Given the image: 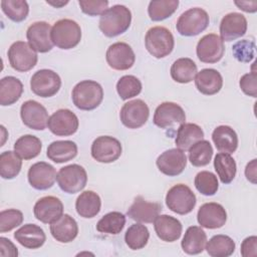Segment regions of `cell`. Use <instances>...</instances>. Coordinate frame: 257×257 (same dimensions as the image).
<instances>
[{
    "label": "cell",
    "mask_w": 257,
    "mask_h": 257,
    "mask_svg": "<svg viewBox=\"0 0 257 257\" xmlns=\"http://www.w3.org/2000/svg\"><path fill=\"white\" fill-rule=\"evenodd\" d=\"M132 13L124 5H113L100 16L99 29L107 37H115L124 33L131 26Z\"/></svg>",
    "instance_id": "1"
},
{
    "label": "cell",
    "mask_w": 257,
    "mask_h": 257,
    "mask_svg": "<svg viewBox=\"0 0 257 257\" xmlns=\"http://www.w3.org/2000/svg\"><path fill=\"white\" fill-rule=\"evenodd\" d=\"M71 97L73 104L81 110H92L96 108L103 99V89L94 80H82L75 84Z\"/></svg>",
    "instance_id": "2"
},
{
    "label": "cell",
    "mask_w": 257,
    "mask_h": 257,
    "mask_svg": "<svg viewBox=\"0 0 257 257\" xmlns=\"http://www.w3.org/2000/svg\"><path fill=\"white\" fill-rule=\"evenodd\" d=\"M80 26L72 19H60L51 28V40L60 49H71L80 42Z\"/></svg>",
    "instance_id": "3"
},
{
    "label": "cell",
    "mask_w": 257,
    "mask_h": 257,
    "mask_svg": "<svg viewBox=\"0 0 257 257\" xmlns=\"http://www.w3.org/2000/svg\"><path fill=\"white\" fill-rule=\"evenodd\" d=\"M145 45L151 55L156 58H164L173 51L175 40L168 28L154 26L146 33Z\"/></svg>",
    "instance_id": "4"
},
{
    "label": "cell",
    "mask_w": 257,
    "mask_h": 257,
    "mask_svg": "<svg viewBox=\"0 0 257 257\" xmlns=\"http://www.w3.org/2000/svg\"><path fill=\"white\" fill-rule=\"evenodd\" d=\"M210 18L208 13L199 7L186 10L179 17L176 28L183 36H196L203 32L209 25Z\"/></svg>",
    "instance_id": "5"
},
{
    "label": "cell",
    "mask_w": 257,
    "mask_h": 257,
    "mask_svg": "<svg viewBox=\"0 0 257 257\" xmlns=\"http://www.w3.org/2000/svg\"><path fill=\"white\" fill-rule=\"evenodd\" d=\"M197 203L193 191L184 184L173 186L166 195V205L174 213L187 215L191 213Z\"/></svg>",
    "instance_id": "6"
},
{
    "label": "cell",
    "mask_w": 257,
    "mask_h": 257,
    "mask_svg": "<svg viewBox=\"0 0 257 257\" xmlns=\"http://www.w3.org/2000/svg\"><path fill=\"white\" fill-rule=\"evenodd\" d=\"M59 188L67 194H75L84 189L87 183V174L83 167L71 164L61 168L56 176Z\"/></svg>",
    "instance_id": "7"
},
{
    "label": "cell",
    "mask_w": 257,
    "mask_h": 257,
    "mask_svg": "<svg viewBox=\"0 0 257 257\" xmlns=\"http://www.w3.org/2000/svg\"><path fill=\"white\" fill-rule=\"evenodd\" d=\"M8 59L11 67L19 72L32 69L38 60L37 52L24 41H16L8 49Z\"/></svg>",
    "instance_id": "8"
},
{
    "label": "cell",
    "mask_w": 257,
    "mask_h": 257,
    "mask_svg": "<svg viewBox=\"0 0 257 257\" xmlns=\"http://www.w3.org/2000/svg\"><path fill=\"white\" fill-rule=\"evenodd\" d=\"M61 86L60 76L51 69L37 70L30 79L32 92L40 97L55 95Z\"/></svg>",
    "instance_id": "9"
},
{
    "label": "cell",
    "mask_w": 257,
    "mask_h": 257,
    "mask_svg": "<svg viewBox=\"0 0 257 257\" xmlns=\"http://www.w3.org/2000/svg\"><path fill=\"white\" fill-rule=\"evenodd\" d=\"M120 142L110 136H100L91 145V157L98 163H112L121 155Z\"/></svg>",
    "instance_id": "10"
},
{
    "label": "cell",
    "mask_w": 257,
    "mask_h": 257,
    "mask_svg": "<svg viewBox=\"0 0 257 257\" xmlns=\"http://www.w3.org/2000/svg\"><path fill=\"white\" fill-rule=\"evenodd\" d=\"M149 115V106L142 99H134L125 102L119 112V118L122 124L133 130L143 126L147 122Z\"/></svg>",
    "instance_id": "11"
},
{
    "label": "cell",
    "mask_w": 257,
    "mask_h": 257,
    "mask_svg": "<svg viewBox=\"0 0 257 257\" xmlns=\"http://www.w3.org/2000/svg\"><path fill=\"white\" fill-rule=\"evenodd\" d=\"M225 46L221 37L215 33L204 35L198 42L196 53L200 61L204 63H216L224 55Z\"/></svg>",
    "instance_id": "12"
},
{
    "label": "cell",
    "mask_w": 257,
    "mask_h": 257,
    "mask_svg": "<svg viewBox=\"0 0 257 257\" xmlns=\"http://www.w3.org/2000/svg\"><path fill=\"white\" fill-rule=\"evenodd\" d=\"M79 121L74 112L67 108H60L53 112L48 119L49 131L58 137H68L78 130Z\"/></svg>",
    "instance_id": "13"
},
{
    "label": "cell",
    "mask_w": 257,
    "mask_h": 257,
    "mask_svg": "<svg viewBox=\"0 0 257 257\" xmlns=\"http://www.w3.org/2000/svg\"><path fill=\"white\" fill-rule=\"evenodd\" d=\"M20 116L27 127L35 131L45 130L49 119L46 108L33 99L26 100L21 104Z\"/></svg>",
    "instance_id": "14"
},
{
    "label": "cell",
    "mask_w": 257,
    "mask_h": 257,
    "mask_svg": "<svg viewBox=\"0 0 257 257\" xmlns=\"http://www.w3.org/2000/svg\"><path fill=\"white\" fill-rule=\"evenodd\" d=\"M154 123L161 128H169L186 121V114L182 106L176 102L166 101L158 105L155 110Z\"/></svg>",
    "instance_id": "15"
},
{
    "label": "cell",
    "mask_w": 257,
    "mask_h": 257,
    "mask_svg": "<svg viewBox=\"0 0 257 257\" xmlns=\"http://www.w3.org/2000/svg\"><path fill=\"white\" fill-rule=\"evenodd\" d=\"M108 66L114 70H127L136 61L133 48L125 42H115L109 45L105 53Z\"/></svg>",
    "instance_id": "16"
},
{
    "label": "cell",
    "mask_w": 257,
    "mask_h": 257,
    "mask_svg": "<svg viewBox=\"0 0 257 257\" xmlns=\"http://www.w3.org/2000/svg\"><path fill=\"white\" fill-rule=\"evenodd\" d=\"M51 28L50 24L45 21L34 22L28 27L26 38L36 52L45 53L52 49L54 44L51 40Z\"/></svg>",
    "instance_id": "17"
},
{
    "label": "cell",
    "mask_w": 257,
    "mask_h": 257,
    "mask_svg": "<svg viewBox=\"0 0 257 257\" xmlns=\"http://www.w3.org/2000/svg\"><path fill=\"white\" fill-rule=\"evenodd\" d=\"M156 165L164 175L175 177L182 174L185 170L187 166V157L184 151L178 148L170 149L158 157Z\"/></svg>",
    "instance_id": "18"
},
{
    "label": "cell",
    "mask_w": 257,
    "mask_h": 257,
    "mask_svg": "<svg viewBox=\"0 0 257 257\" xmlns=\"http://www.w3.org/2000/svg\"><path fill=\"white\" fill-rule=\"evenodd\" d=\"M56 171L53 166L46 162H37L33 164L27 174L30 186L36 190H47L51 188L56 180Z\"/></svg>",
    "instance_id": "19"
},
{
    "label": "cell",
    "mask_w": 257,
    "mask_h": 257,
    "mask_svg": "<svg viewBox=\"0 0 257 257\" xmlns=\"http://www.w3.org/2000/svg\"><path fill=\"white\" fill-rule=\"evenodd\" d=\"M197 221L203 228L218 229L225 225L227 213L224 207L218 203H205L198 210Z\"/></svg>",
    "instance_id": "20"
},
{
    "label": "cell",
    "mask_w": 257,
    "mask_h": 257,
    "mask_svg": "<svg viewBox=\"0 0 257 257\" xmlns=\"http://www.w3.org/2000/svg\"><path fill=\"white\" fill-rule=\"evenodd\" d=\"M33 213L38 221L51 224L63 215V204L54 196H45L35 203Z\"/></svg>",
    "instance_id": "21"
},
{
    "label": "cell",
    "mask_w": 257,
    "mask_h": 257,
    "mask_svg": "<svg viewBox=\"0 0 257 257\" xmlns=\"http://www.w3.org/2000/svg\"><path fill=\"white\" fill-rule=\"evenodd\" d=\"M219 30L223 41H233L246 33L247 19L238 12L228 13L222 18Z\"/></svg>",
    "instance_id": "22"
},
{
    "label": "cell",
    "mask_w": 257,
    "mask_h": 257,
    "mask_svg": "<svg viewBox=\"0 0 257 257\" xmlns=\"http://www.w3.org/2000/svg\"><path fill=\"white\" fill-rule=\"evenodd\" d=\"M162 206L156 202H149L139 196L135 199L126 214L133 220L139 223H153L160 215Z\"/></svg>",
    "instance_id": "23"
},
{
    "label": "cell",
    "mask_w": 257,
    "mask_h": 257,
    "mask_svg": "<svg viewBox=\"0 0 257 257\" xmlns=\"http://www.w3.org/2000/svg\"><path fill=\"white\" fill-rule=\"evenodd\" d=\"M154 228L157 236L165 242L177 241L181 235L182 223L175 217L170 215H159L154 221Z\"/></svg>",
    "instance_id": "24"
},
{
    "label": "cell",
    "mask_w": 257,
    "mask_h": 257,
    "mask_svg": "<svg viewBox=\"0 0 257 257\" xmlns=\"http://www.w3.org/2000/svg\"><path fill=\"white\" fill-rule=\"evenodd\" d=\"M195 85L202 94L213 95L221 90L223 86V77L221 73L214 68H204L197 72L195 76Z\"/></svg>",
    "instance_id": "25"
},
{
    "label": "cell",
    "mask_w": 257,
    "mask_h": 257,
    "mask_svg": "<svg viewBox=\"0 0 257 257\" xmlns=\"http://www.w3.org/2000/svg\"><path fill=\"white\" fill-rule=\"evenodd\" d=\"M15 240L25 248L38 249L46 241V235L42 228L35 224H25L14 233Z\"/></svg>",
    "instance_id": "26"
},
{
    "label": "cell",
    "mask_w": 257,
    "mask_h": 257,
    "mask_svg": "<svg viewBox=\"0 0 257 257\" xmlns=\"http://www.w3.org/2000/svg\"><path fill=\"white\" fill-rule=\"evenodd\" d=\"M50 233L52 237L60 243H69L73 241L78 234L76 221L68 214H63L59 219L50 224Z\"/></svg>",
    "instance_id": "27"
},
{
    "label": "cell",
    "mask_w": 257,
    "mask_h": 257,
    "mask_svg": "<svg viewBox=\"0 0 257 257\" xmlns=\"http://www.w3.org/2000/svg\"><path fill=\"white\" fill-rule=\"evenodd\" d=\"M212 140L220 153L233 154L238 148V136L229 125H219L212 133Z\"/></svg>",
    "instance_id": "28"
},
{
    "label": "cell",
    "mask_w": 257,
    "mask_h": 257,
    "mask_svg": "<svg viewBox=\"0 0 257 257\" xmlns=\"http://www.w3.org/2000/svg\"><path fill=\"white\" fill-rule=\"evenodd\" d=\"M207 243V235L199 226H191L186 230V233L181 242L182 249L189 255H197L204 251Z\"/></svg>",
    "instance_id": "29"
},
{
    "label": "cell",
    "mask_w": 257,
    "mask_h": 257,
    "mask_svg": "<svg viewBox=\"0 0 257 257\" xmlns=\"http://www.w3.org/2000/svg\"><path fill=\"white\" fill-rule=\"evenodd\" d=\"M204 132L200 125L192 122L182 123L177 132L176 146L182 151H189V149L197 142L203 140Z\"/></svg>",
    "instance_id": "30"
},
{
    "label": "cell",
    "mask_w": 257,
    "mask_h": 257,
    "mask_svg": "<svg viewBox=\"0 0 257 257\" xmlns=\"http://www.w3.org/2000/svg\"><path fill=\"white\" fill-rule=\"evenodd\" d=\"M76 155L77 146L72 141H54L48 146L46 152L47 158L56 164L71 161Z\"/></svg>",
    "instance_id": "31"
},
{
    "label": "cell",
    "mask_w": 257,
    "mask_h": 257,
    "mask_svg": "<svg viewBox=\"0 0 257 257\" xmlns=\"http://www.w3.org/2000/svg\"><path fill=\"white\" fill-rule=\"evenodd\" d=\"M101 207L100 197L93 191L82 192L75 201V210L77 214L82 218L95 217Z\"/></svg>",
    "instance_id": "32"
},
{
    "label": "cell",
    "mask_w": 257,
    "mask_h": 257,
    "mask_svg": "<svg viewBox=\"0 0 257 257\" xmlns=\"http://www.w3.org/2000/svg\"><path fill=\"white\" fill-rule=\"evenodd\" d=\"M22 92L23 84L15 76H5L0 80V104L2 106L15 103Z\"/></svg>",
    "instance_id": "33"
},
{
    "label": "cell",
    "mask_w": 257,
    "mask_h": 257,
    "mask_svg": "<svg viewBox=\"0 0 257 257\" xmlns=\"http://www.w3.org/2000/svg\"><path fill=\"white\" fill-rule=\"evenodd\" d=\"M170 72L176 82L189 83L195 79L198 70L196 63L191 58L182 57L174 61Z\"/></svg>",
    "instance_id": "34"
},
{
    "label": "cell",
    "mask_w": 257,
    "mask_h": 257,
    "mask_svg": "<svg viewBox=\"0 0 257 257\" xmlns=\"http://www.w3.org/2000/svg\"><path fill=\"white\" fill-rule=\"evenodd\" d=\"M235 247V242L231 237L218 234L206 243L205 249L212 257H228L234 253Z\"/></svg>",
    "instance_id": "35"
},
{
    "label": "cell",
    "mask_w": 257,
    "mask_h": 257,
    "mask_svg": "<svg viewBox=\"0 0 257 257\" xmlns=\"http://www.w3.org/2000/svg\"><path fill=\"white\" fill-rule=\"evenodd\" d=\"M41 149V141L32 135H24L16 140L14 144V152L23 160L36 158L40 154Z\"/></svg>",
    "instance_id": "36"
},
{
    "label": "cell",
    "mask_w": 257,
    "mask_h": 257,
    "mask_svg": "<svg viewBox=\"0 0 257 257\" xmlns=\"http://www.w3.org/2000/svg\"><path fill=\"white\" fill-rule=\"evenodd\" d=\"M214 168L220 181L225 185L230 184L236 176V162L229 154H217L214 159Z\"/></svg>",
    "instance_id": "37"
},
{
    "label": "cell",
    "mask_w": 257,
    "mask_h": 257,
    "mask_svg": "<svg viewBox=\"0 0 257 257\" xmlns=\"http://www.w3.org/2000/svg\"><path fill=\"white\" fill-rule=\"evenodd\" d=\"M21 167V158L15 152L6 151L0 155V176L3 179H14L20 173Z\"/></svg>",
    "instance_id": "38"
},
{
    "label": "cell",
    "mask_w": 257,
    "mask_h": 257,
    "mask_svg": "<svg viewBox=\"0 0 257 257\" xmlns=\"http://www.w3.org/2000/svg\"><path fill=\"white\" fill-rule=\"evenodd\" d=\"M178 6V0H153L149 3L148 14L151 20L162 21L171 17Z\"/></svg>",
    "instance_id": "39"
},
{
    "label": "cell",
    "mask_w": 257,
    "mask_h": 257,
    "mask_svg": "<svg viewBox=\"0 0 257 257\" xmlns=\"http://www.w3.org/2000/svg\"><path fill=\"white\" fill-rule=\"evenodd\" d=\"M125 225V216L120 212H109L105 214L96 224V230L100 233L116 235L120 233Z\"/></svg>",
    "instance_id": "40"
},
{
    "label": "cell",
    "mask_w": 257,
    "mask_h": 257,
    "mask_svg": "<svg viewBox=\"0 0 257 257\" xmlns=\"http://www.w3.org/2000/svg\"><path fill=\"white\" fill-rule=\"evenodd\" d=\"M149 238V229L141 223L133 224L130 226L124 234L125 244L132 250H140L144 248L148 244Z\"/></svg>",
    "instance_id": "41"
},
{
    "label": "cell",
    "mask_w": 257,
    "mask_h": 257,
    "mask_svg": "<svg viewBox=\"0 0 257 257\" xmlns=\"http://www.w3.org/2000/svg\"><path fill=\"white\" fill-rule=\"evenodd\" d=\"M213 156V148L209 141L201 140L189 149V161L194 167L207 166Z\"/></svg>",
    "instance_id": "42"
},
{
    "label": "cell",
    "mask_w": 257,
    "mask_h": 257,
    "mask_svg": "<svg viewBox=\"0 0 257 257\" xmlns=\"http://www.w3.org/2000/svg\"><path fill=\"white\" fill-rule=\"evenodd\" d=\"M0 5L3 13L14 22L25 20L29 13L28 3L24 0H2Z\"/></svg>",
    "instance_id": "43"
},
{
    "label": "cell",
    "mask_w": 257,
    "mask_h": 257,
    "mask_svg": "<svg viewBox=\"0 0 257 257\" xmlns=\"http://www.w3.org/2000/svg\"><path fill=\"white\" fill-rule=\"evenodd\" d=\"M116 91L122 100L130 99L141 93L142 82L134 75H123L116 82Z\"/></svg>",
    "instance_id": "44"
},
{
    "label": "cell",
    "mask_w": 257,
    "mask_h": 257,
    "mask_svg": "<svg viewBox=\"0 0 257 257\" xmlns=\"http://www.w3.org/2000/svg\"><path fill=\"white\" fill-rule=\"evenodd\" d=\"M194 184L198 192L204 196H213L219 189V183L216 175L209 171L199 172L195 177Z\"/></svg>",
    "instance_id": "45"
},
{
    "label": "cell",
    "mask_w": 257,
    "mask_h": 257,
    "mask_svg": "<svg viewBox=\"0 0 257 257\" xmlns=\"http://www.w3.org/2000/svg\"><path fill=\"white\" fill-rule=\"evenodd\" d=\"M23 222V214L16 209L3 210L0 213V232L5 233L20 226Z\"/></svg>",
    "instance_id": "46"
},
{
    "label": "cell",
    "mask_w": 257,
    "mask_h": 257,
    "mask_svg": "<svg viewBox=\"0 0 257 257\" xmlns=\"http://www.w3.org/2000/svg\"><path fill=\"white\" fill-rule=\"evenodd\" d=\"M255 43L248 39L237 41L233 47L232 52L234 57L240 62H250L255 57Z\"/></svg>",
    "instance_id": "47"
},
{
    "label": "cell",
    "mask_w": 257,
    "mask_h": 257,
    "mask_svg": "<svg viewBox=\"0 0 257 257\" xmlns=\"http://www.w3.org/2000/svg\"><path fill=\"white\" fill-rule=\"evenodd\" d=\"M78 4L81 11L89 16L102 15L108 6V1L106 0H79Z\"/></svg>",
    "instance_id": "48"
},
{
    "label": "cell",
    "mask_w": 257,
    "mask_h": 257,
    "mask_svg": "<svg viewBox=\"0 0 257 257\" xmlns=\"http://www.w3.org/2000/svg\"><path fill=\"white\" fill-rule=\"evenodd\" d=\"M239 85L241 90L249 96L256 97L257 96V74L256 71H251L249 73L244 74L239 81Z\"/></svg>",
    "instance_id": "49"
},
{
    "label": "cell",
    "mask_w": 257,
    "mask_h": 257,
    "mask_svg": "<svg viewBox=\"0 0 257 257\" xmlns=\"http://www.w3.org/2000/svg\"><path fill=\"white\" fill-rule=\"evenodd\" d=\"M243 257H256L257 255V237L249 236L245 238L241 244L240 249Z\"/></svg>",
    "instance_id": "50"
},
{
    "label": "cell",
    "mask_w": 257,
    "mask_h": 257,
    "mask_svg": "<svg viewBox=\"0 0 257 257\" xmlns=\"http://www.w3.org/2000/svg\"><path fill=\"white\" fill-rule=\"evenodd\" d=\"M0 255L2 257H17V247L9 239L0 237Z\"/></svg>",
    "instance_id": "51"
},
{
    "label": "cell",
    "mask_w": 257,
    "mask_h": 257,
    "mask_svg": "<svg viewBox=\"0 0 257 257\" xmlns=\"http://www.w3.org/2000/svg\"><path fill=\"white\" fill-rule=\"evenodd\" d=\"M256 172H257V160L253 159L251 162H249L246 165V168H245V177L252 184H256V179H257Z\"/></svg>",
    "instance_id": "52"
},
{
    "label": "cell",
    "mask_w": 257,
    "mask_h": 257,
    "mask_svg": "<svg viewBox=\"0 0 257 257\" xmlns=\"http://www.w3.org/2000/svg\"><path fill=\"white\" fill-rule=\"evenodd\" d=\"M234 4L242 11L254 13L257 11V1H235Z\"/></svg>",
    "instance_id": "53"
},
{
    "label": "cell",
    "mask_w": 257,
    "mask_h": 257,
    "mask_svg": "<svg viewBox=\"0 0 257 257\" xmlns=\"http://www.w3.org/2000/svg\"><path fill=\"white\" fill-rule=\"evenodd\" d=\"M68 0H66V1H62V0H58V1H46V3L47 4H49V5H51V6H53V7H55V8H60V7H62V6H64V5H66V4H68Z\"/></svg>",
    "instance_id": "54"
},
{
    "label": "cell",
    "mask_w": 257,
    "mask_h": 257,
    "mask_svg": "<svg viewBox=\"0 0 257 257\" xmlns=\"http://www.w3.org/2000/svg\"><path fill=\"white\" fill-rule=\"evenodd\" d=\"M5 127L3 126V125H1V133H2V143H1V147L4 145V142H5V139H6V135H4V133H5Z\"/></svg>",
    "instance_id": "55"
}]
</instances>
